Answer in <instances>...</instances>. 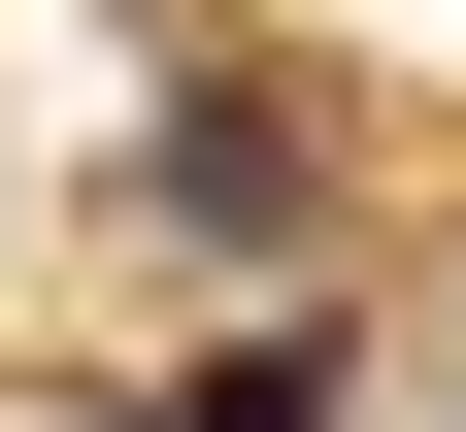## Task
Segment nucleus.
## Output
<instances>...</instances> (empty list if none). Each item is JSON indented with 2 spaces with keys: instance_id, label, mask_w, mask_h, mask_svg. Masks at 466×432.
Wrapping results in <instances>:
<instances>
[{
  "instance_id": "1",
  "label": "nucleus",
  "mask_w": 466,
  "mask_h": 432,
  "mask_svg": "<svg viewBox=\"0 0 466 432\" xmlns=\"http://www.w3.org/2000/svg\"><path fill=\"white\" fill-rule=\"evenodd\" d=\"M167 233L267 266V233H300V100H167Z\"/></svg>"
},
{
  "instance_id": "2",
  "label": "nucleus",
  "mask_w": 466,
  "mask_h": 432,
  "mask_svg": "<svg viewBox=\"0 0 466 432\" xmlns=\"http://www.w3.org/2000/svg\"><path fill=\"white\" fill-rule=\"evenodd\" d=\"M167 432H333V333H233V366H167Z\"/></svg>"
}]
</instances>
